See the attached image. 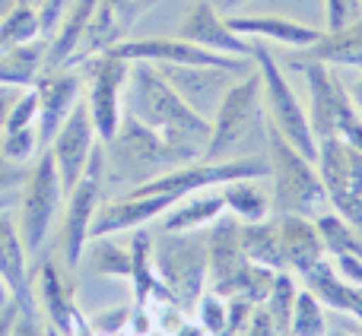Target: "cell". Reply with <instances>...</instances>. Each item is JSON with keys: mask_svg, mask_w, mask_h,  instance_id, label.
Listing matches in <instances>:
<instances>
[{"mask_svg": "<svg viewBox=\"0 0 362 336\" xmlns=\"http://www.w3.org/2000/svg\"><path fill=\"white\" fill-rule=\"evenodd\" d=\"M124 114L159 133L178 165L204 159L206 140H210V121L181 99L172 89V83L159 73L156 64H131V76L124 86Z\"/></svg>", "mask_w": 362, "mask_h": 336, "instance_id": "1", "label": "cell"}, {"mask_svg": "<svg viewBox=\"0 0 362 336\" xmlns=\"http://www.w3.org/2000/svg\"><path fill=\"white\" fill-rule=\"evenodd\" d=\"M267 165L270 181H274V193H270V212L274 216H308L318 219L327 212V193L321 184L318 165L308 156H302L274 124H267Z\"/></svg>", "mask_w": 362, "mask_h": 336, "instance_id": "2", "label": "cell"}, {"mask_svg": "<svg viewBox=\"0 0 362 336\" xmlns=\"http://www.w3.org/2000/svg\"><path fill=\"white\" fill-rule=\"evenodd\" d=\"M261 73L248 70L242 80L229 86L213 114L204 162L232 159V152H245V143L251 137H267V112L261 108Z\"/></svg>", "mask_w": 362, "mask_h": 336, "instance_id": "3", "label": "cell"}, {"mask_svg": "<svg viewBox=\"0 0 362 336\" xmlns=\"http://www.w3.org/2000/svg\"><path fill=\"white\" fill-rule=\"evenodd\" d=\"M296 67L302 70L308 86V124H312L315 140H327L337 137L344 143L362 150V114L359 108L353 105L350 92L340 86V80L334 76V70L321 61H299Z\"/></svg>", "mask_w": 362, "mask_h": 336, "instance_id": "4", "label": "cell"}, {"mask_svg": "<svg viewBox=\"0 0 362 336\" xmlns=\"http://www.w3.org/2000/svg\"><path fill=\"white\" fill-rule=\"evenodd\" d=\"M153 267L159 280L169 286L172 299L185 311L197 305V299L206 292V276H210V260H206V235L200 232H163L153 238Z\"/></svg>", "mask_w": 362, "mask_h": 336, "instance_id": "5", "label": "cell"}, {"mask_svg": "<svg viewBox=\"0 0 362 336\" xmlns=\"http://www.w3.org/2000/svg\"><path fill=\"white\" fill-rule=\"evenodd\" d=\"M251 57H255V70L261 73V99L264 108H267V118L302 156H308L315 162L318 159V140L312 133V124H308V112L299 102L293 83L286 80L283 67L276 64V57L264 48V42H251Z\"/></svg>", "mask_w": 362, "mask_h": 336, "instance_id": "6", "label": "cell"}, {"mask_svg": "<svg viewBox=\"0 0 362 336\" xmlns=\"http://www.w3.org/2000/svg\"><path fill=\"white\" fill-rule=\"evenodd\" d=\"M102 152H105V168H112V181L127 187V191L150 178H159L169 168H178L175 156L163 143V137L153 133L146 124H140L137 118H131V114L121 118L118 133L108 140Z\"/></svg>", "mask_w": 362, "mask_h": 336, "instance_id": "7", "label": "cell"}, {"mask_svg": "<svg viewBox=\"0 0 362 336\" xmlns=\"http://www.w3.org/2000/svg\"><path fill=\"white\" fill-rule=\"evenodd\" d=\"M315 165H318L331 210L362 232V150L337 137L318 140Z\"/></svg>", "mask_w": 362, "mask_h": 336, "instance_id": "8", "label": "cell"}, {"mask_svg": "<svg viewBox=\"0 0 362 336\" xmlns=\"http://www.w3.org/2000/svg\"><path fill=\"white\" fill-rule=\"evenodd\" d=\"M64 200V184L61 174H57V165L51 159V152L45 150L38 156V165L25 174L23 181V197H19V238H23L25 254H38V248L45 244L51 225L57 219V210H61Z\"/></svg>", "mask_w": 362, "mask_h": 336, "instance_id": "9", "label": "cell"}, {"mask_svg": "<svg viewBox=\"0 0 362 336\" xmlns=\"http://www.w3.org/2000/svg\"><path fill=\"white\" fill-rule=\"evenodd\" d=\"M102 178H105V152L95 146L86 172L67 191V210H64V225H61V251L67 267H80L83 254H86L89 241H93V219L102 200Z\"/></svg>", "mask_w": 362, "mask_h": 336, "instance_id": "10", "label": "cell"}, {"mask_svg": "<svg viewBox=\"0 0 362 336\" xmlns=\"http://www.w3.org/2000/svg\"><path fill=\"white\" fill-rule=\"evenodd\" d=\"M80 67L89 80L86 105L93 114V127L102 143H108L118 133L121 118H124V86L131 76V61L105 51V54H93L80 61Z\"/></svg>", "mask_w": 362, "mask_h": 336, "instance_id": "11", "label": "cell"}, {"mask_svg": "<svg viewBox=\"0 0 362 336\" xmlns=\"http://www.w3.org/2000/svg\"><path fill=\"white\" fill-rule=\"evenodd\" d=\"M112 54L124 57V61H146V64H181V67H223L232 70V73H248L255 70V61L251 57H229V54H213V51H204L197 44L185 42V38L172 35V38H124L112 48Z\"/></svg>", "mask_w": 362, "mask_h": 336, "instance_id": "12", "label": "cell"}, {"mask_svg": "<svg viewBox=\"0 0 362 336\" xmlns=\"http://www.w3.org/2000/svg\"><path fill=\"white\" fill-rule=\"evenodd\" d=\"M204 235H206V260H210L206 286H210V292L232 299L238 286V276L251 263L242 251V222L226 210L216 222L206 225Z\"/></svg>", "mask_w": 362, "mask_h": 336, "instance_id": "13", "label": "cell"}, {"mask_svg": "<svg viewBox=\"0 0 362 336\" xmlns=\"http://www.w3.org/2000/svg\"><path fill=\"white\" fill-rule=\"evenodd\" d=\"M99 146V133L93 127V114H89L86 102H76L74 112L67 114V121L61 124V131L54 133V140L48 143V152L57 165V174H61L64 193L80 181V174L86 172L89 156Z\"/></svg>", "mask_w": 362, "mask_h": 336, "instance_id": "14", "label": "cell"}, {"mask_svg": "<svg viewBox=\"0 0 362 336\" xmlns=\"http://www.w3.org/2000/svg\"><path fill=\"white\" fill-rule=\"evenodd\" d=\"M38 95V121H35V133H38V150L54 140V133L61 131V124L67 121V114L74 112V105L80 102V76L70 67L61 70H42L32 83Z\"/></svg>", "mask_w": 362, "mask_h": 336, "instance_id": "15", "label": "cell"}, {"mask_svg": "<svg viewBox=\"0 0 362 336\" xmlns=\"http://www.w3.org/2000/svg\"><path fill=\"white\" fill-rule=\"evenodd\" d=\"M175 35L204 51H213V54L251 57V42L229 29L226 16L219 13V6L213 0H194V6L181 16Z\"/></svg>", "mask_w": 362, "mask_h": 336, "instance_id": "16", "label": "cell"}, {"mask_svg": "<svg viewBox=\"0 0 362 336\" xmlns=\"http://www.w3.org/2000/svg\"><path fill=\"white\" fill-rule=\"evenodd\" d=\"M159 73L172 83V89L194 108L197 114H204L206 121H213L223 95L232 86V70L223 67H181V64H163Z\"/></svg>", "mask_w": 362, "mask_h": 336, "instance_id": "17", "label": "cell"}, {"mask_svg": "<svg viewBox=\"0 0 362 336\" xmlns=\"http://www.w3.org/2000/svg\"><path fill=\"white\" fill-rule=\"evenodd\" d=\"M178 193H146V197H134V193H124L118 200H108V203H99L93 219V238H108L118 235V232L127 229H140L150 219H156L159 212L172 210L178 203Z\"/></svg>", "mask_w": 362, "mask_h": 336, "instance_id": "18", "label": "cell"}, {"mask_svg": "<svg viewBox=\"0 0 362 336\" xmlns=\"http://www.w3.org/2000/svg\"><path fill=\"white\" fill-rule=\"evenodd\" d=\"M276 219V232H280V251H283V263L289 273L305 276L321 257H327L325 238L318 232V222L308 216H274Z\"/></svg>", "mask_w": 362, "mask_h": 336, "instance_id": "19", "label": "cell"}, {"mask_svg": "<svg viewBox=\"0 0 362 336\" xmlns=\"http://www.w3.org/2000/svg\"><path fill=\"white\" fill-rule=\"evenodd\" d=\"M229 29L242 38H257V42H280L289 48H312L321 38V32L315 25L296 23V19L283 16H226Z\"/></svg>", "mask_w": 362, "mask_h": 336, "instance_id": "20", "label": "cell"}, {"mask_svg": "<svg viewBox=\"0 0 362 336\" xmlns=\"http://www.w3.org/2000/svg\"><path fill=\"white\" fill-rule=\"evenodd\" d=\"M95 6H99V0H74V4H70V10L64 13V19L57 23L54 35H51L48 44H45L42 70H61V67H70V64H74L76 48H80L83 35H86Z\"/></svg>", "mask_w": 362, "mask_h": 336, "instance_id": "21", "label": "cell"}, {"mask_svg": "<svg viewBox=\"0 0 362 336\" xmlns=\"http://www.w3.org/2000/svg\"><path fill=\"white\" fill-rule=\"evenodd\" d=\"M305 289L321 301L325 308L331 311H344V314H353V318L362 320V289L346 282L344 276L337 273L331 257H321L305 276H302Z\"/></svg>", "mask_w": 362, "mask_h": 336, "instance_id": "22", "label": "cell"}, {"mask_svg": "<svg viewBox=\"0 0 362 336\" xmlns=\"http://www.w3.org/2000/svg\"><path fill=\"white\" fill-rule=\"evenodd\" d=\"M35 292H38V299H42V311L48 314V324L61 336H74L76 327H80V320H83V314L76 311L74 295H70L67 282H64V276L57 273L54 263H42Z\"/></svg>", "mask_w": 362, "mask_h": 336, "instance_id": "23", "label": "cell"}, {"mask_svg": "<svg viewBox=\"0 0 362 336\" xmlns=\"http://www.w3.org/2000/svg\"><path fill=\"white\" fill-rule=\"evenodd\" d=\"M131 286H134V305H163V301H175L163 280H159L156 267H153V235L144 229H137V235L131 238Z\"/></svg>", "mask_w": 362, "mask_h": 336, "instance_id": "24", "label": "cell"}, {"mask_svg": "<svg viewBox=\"0 0 362 336\" xmlns=\"http://www.w3.org/2000/svg\"><path fill=\"white\" fill-rule=\"evenodd\" d=\"M312 61H321L327 67H356L362 70V16L344 29H327L321 38L305 48Z\"/></svg>", "mask_w": 362, "mask_h": 336, "instance_id": "25", "label": "cell"}, {"mask_svg": "<svg viewBox=\"0 0 362 336\" xmlns=\"http://www.w3.org/2000/svg\"><path fill=\"white\" fill-rule=\"evenodd\" d=\"M226 212L223 193H210V197H181L172 210H165L163 232H200L213 225Z\"/></svg>", "mask_w": 362, "mask_h": 336, "instance_id": "26", "label": "cell"}, {"mask_svg": "<svg viewBox=\"0 0 362 336\" xmlns=\"http://www.w3.org/2000/svg\"><path fill=\"white\" fill-rule=\"evenodd\" d=\"M0 276L10 286V295H19L29 289L25 276V248L19 238V225L13 222L10 212L0 210Z\"/></svg>", "mask_w": 362, "mask_h": 336, "instance_id": "27", "label": "cell"}, {"mask_svg": "<svg viewBox=\"0 0 362 336\" xmlns=\"http://www.w3.org/2000/svg\"><path fill=\"white\" fill-rule=\"evenodd\" d=\"M45 44H48V38L0 51V86H19V89L32 86L35 76L42 73Z\"/></svg>", "mask_w": 362, "mask_h": 336, "instance_id": "28", "label": "cell"}, {"mask_svg": "<svg viewBox=\"0 0 362 336\" xmlns=\"http://www.w3.org/2000/svg\"><path fill=\"white\" fill-rule=\"evenodd\" d=\"M223 203L238 222H261L270 219V197L261 187V178H245V181H232L223 184Z\"/></svg>", "mask_w": 362, "mask_h": 336, "instance_id": "29", "label": "cell"}, {"mask_svg": "<svg viewBox=\"0 0 362 336\" xmlns=\"http://www.w3.org/2000/svg\"><path fill=\"white\" fill-rule=\"evenodd\" d=\"M242 251L251 263H261V267L270 270H286L274 216L261 219V222H242Z\"/></svg>", "mask_w": 362, "mask_h": 336, "instance_id": "30", "label": "cell"}, {"mask_svg": "<svg viewBox=\"0 0 362 336\" xmlns=\"http://www.w3.org/2000/svg\"><path fill=\"white\" fill-rule=\"evenodd\" d=\"M42 38V25H38V10L29 4H16L4 19H0V51L16 48V44H29Z\"/></svg>", "mask_w": 362, "mask_h": 336, "instance_id": "31", "label": "cell"}, {"mask_svg": "<svg viewBox=\"0 0 362 336\" xmlns=\"http://www.w3.org/2000/svg\"><path fill=\"white\" fill-rule=\"evenodd\" d=\"M286 336H327V314L325 305L308 292L305 286H299L293 305V320H289V333Z\"/></svg>", "mask_w": 362, "mask_h": 336, "instance_id": "32", "label": "cell"}, {"mask_svg": "<svg viewBox=\"0 0 362 336\" xmlns=\"http://www.w3.org/2000/svg\"><path fill=\"white\" fill-rule=\"evenodd\" d=\"M296 295H299V286H296L293 273H289V270H276L274 286H270V295L264 299V308L270 311V318H274V324H276V330H280V336L289 333V320H293Z\"/></svg>", "mask_w": 362, "mask_h": 336, "instance_id": "33", "label": "cell"}, {"mask_svg": "<svg viewBox=\"0 0 362 336\" xmlns=\"http://www.w3.org/2000/svg\"><path fill=\"white\" fill-rule=\"evenodd\" d=\"M13 305H16V318L10 324V333L6 336H48V327L38 318V301L35 292L25 289V292L13 295Z\"/></svg>", "mask_w": 362, "mask_h": 336, "instance_id": "34", "label": "cell"}, {"mask_svg": "<svg viewBox=\"0 0 362 336\" xmlns=\"http://www.w3.org/2000/svg\"><path fill=\"white\" fill-rule=\"evenodd\" d=\"M38 121V95L32 86H25L23 92L16 95V102L10 105L6 112L4 124H0V133H13V131H23V127H35Z\"/></svg>", "mask_w": 362, "mask_h": 336, "instance_id": "35", "label": "cell"}, {"mask_svg": "<svg viewBox=\"0 0 362 336\" xmlns=\"http://www.w3.org/2000/svg\"><path fill=\"white\" fill-rule=\"evenodd\" d=\"M93 267L105 276H131V251L118 248V244L99 238V244L93 248Z\"/></svg>", "mask_w": 362, "mask_h": 336, "instance_id": "36", "label": "cell"}, {"mask_svg": "<svg viewBox=\"0 0 362 336\" xmlns=\"http://www.w3.org/2000/svg\"><path fill=\"white\" fill-rule=\"evenodd\" d=\"M38 152V133L35 127H23L13 133H0V159L6 162H25Z\"/></svg>", "mask_w": 362, "mask_h": 336, "instance_id": "37", "label": "cell"}, {"mask_svg": "<svg viewBox=\"0 0 362 336\" xmlns=\"http://www.w3.org/2000/svg\"><path fill=\"white\" fill-rule=\"evenodd\" d=\"M194 308H197L200 327H204L210 336H216L226 327V299H223V295H216V292H210V289H206V292L197 299V305H194Z\"/></svg>", "mask_w": 362, "mask_h": 336, "instance_id": "38", "label": "cell"}, {"mask_svg": "<svg viewBox=\"0 0 362 336\" xmlns=\"http://www.w3.org/2000/svg\"><path fill=\"white\" fill-rule=\"evenodd\" d=\"M127 320H131V305H118V308L95 311L86 324L93 330V336H121L127 330Z\"/></svg>", "mask_w": 362, "mask_h": 336, "instance_id": "39", "label": "cell"}, {"mask_svg": "<svg viewBox=\"0 0 362 336\" xmlns=\"http://www.w3.org/2000/svg\"><path fill=\"white\" fill-rule=\"evenodd\" d=\"M108 4V10H112V16H115V23H118V29H121V35H131V29L140 23V16H144L146 10H150L156 0H105Z\"/></svg>", "mask_w": 362, "mask_h": 336, "instance_id": "40", "label": "cell"}, {"mask_svg": "<svg viewBox=\"0 0 362 336\" xmlns=\"http://www.w3.org/2000/svg\"><path fill=\"white\" fill-rule=\"evenodd\" d=\"M362 16V0H327V29H344Z\"/></svg>", "mask_w": 362, "mask_h": 336, "instance_id": "41", "label": "cell"}, {"mask_svg": "<svg viewBox=\"0 0 362 336\" xmlns=\"http://www.w3.org/2000/svg\"><path fill=\"white\" fill-rule=\"evenodd\" d=\"M70 4H74V0H42V4L35 6L38 10V25H42V38L54 35L57 23H61L64 13L70 10Z\"/></svg>", "mask_w": 362, "mask_h": 336, "instance_id": "42", "label": "cell"}, {"mask_svg": "<svg viewBox=\"0 0 362 336\" xmlns=\"http://www.w3.org/2000/svg\"><path fill=\"white\" fill-rule=\"evenodd\" d=\"M242 336H280V330H276V324H274V318H270V311L264 308V301H261V305H255V311H251L248 327H245Z\"/></svg>", "mask_w": 362, "mask_h": 336, "instance_id": "43", "label": "cell"}, {"mask_svg": "<svg viewBox=\"0 0 362 336\" xmlns=\"http://www.w3.org/2000/svg\"><path fill=\"white\" fill-rule=\"evenodd\" d=\"M331 260H334L337 273L344 276L346 282H353V286L362 289V260H359V257H353V254H337V257H331Z\"/></svg>", "mask_w": 362, "mask_h": 336, "instance_id": "44", "label": "cell"}, {"mask_svg": "<svg viewBox=\"0 0 362 336\" xmlns=\"http://www.w3.org/2000/svg\"><path fill=\"white\" fill-rule=\"evenodd\" d=\"M127 330L134 336H146L156 330V318L146 311V305H134L131 308V320H127Z\"/></svg>", "mask_w": 362, "mask_h": 336, "instance_id": "45", "label": "cell"}, {"mask_svg": "<svg viewBox=\"0 0 362 336\" xmlns=\"http://www.w3.org/2000/svg\"><path fill=\"white\" fill-rule=\"evenodd\" d=\"M25 181V172H19V168L6 165V159L0 162V193L10 191V187H19Z\"/></svg>", "mask_w": 362, "mask_h": 336, "instance_id": "46", "label": "cell"}, {"mask_svg": "<svg viewBox=\"0 0 362 336\" xmlns=\"http://www.w3.org/2000/svg\"><path fill=\"white\" fill-rule=\"evenodd\" d=\"M172 336H210V333H206L204 327H200V320H185V324H181Z\"/></svg>", "mask_w": 362, "mask_h": 336, "instance_id": "47", "label": "cell"}, {"mask_svg": "<svg viewBox=\"0 0 362 336\" xmlns=\"http://www.w3.org/2000/svg\"><path fill=\"white\" fill-rule=\"evenodd\" d=\"M13 318H16V305H13V301H10V305H6L4 311H0V336H6V333H10Z\"/></svg>", "mask_w": 362, "mask_h": 336, "instance_id": "48", "label": "cell"}, {"mask_svg": "<svg viewBox=\"0 0 362 336\" xmlns=\"http://www.w3.org/2000/svg\"><path fill=\"white\" fill-rule=\"evenodd\" d=\"M350 99H353V105H356L359 114H362V70H359V80L353 83V89H350Z\"/></svg>", "mask_w": 362, "mask_h": 336, "instance_id": "49", "label": "cell"}, {"mask_svg": "<svg viewBox=\"0 0 362 336\" xmlns=\"http://www.w3.org/2000/svg\"><path fill=\"white\" fill-rule=\"evenodd\" d=\"M13 301V295H10V286H6V280L4 276H0V311H4L6 305H10Z\"/></svg>", "mask_w": 362, "mask_h": 336, "instance_id": "50", "label": "cell"}, {"mask_svg": "<svg viewBox=\"0 0 362 336\" xmlns=\"http://www.w3.org/2000/svg\"><path fill=\"white\" fill-rule=\"evenodd\" d=\"M242 4H251V0H226V10H232V6H242Z\"/></svg>", "mask_w": 362, "mask_h": 336, "instance_id": "51", "label": "cell"}, {"mask_svg": "<svg viewBox=\"0 0 362 336\" xmlns=\"http://www.w3.org/2000/svg\"><path fill=\"white\" fill-rule=\"evenodd\" d=\"M16 4H29V6H38L42 0H16Z\"/></svg>", "mask_w": 362, "mask_h": 336, "instance_id": "52", "label": "cell"}, {"mask_svg": "<svg viewBox=\"0 0 362 336\" xmlns=\"http://www.w3.org/2000/svg\"><path fill=\"white\" fill-rule=\"evenodd\" d=\"M48 336H61V333H57V330H54V327H51V324H48Z\"/></svg>", "mask_w": 362, "mask_h": 336, "instance_id": "53", "label": "cell"}, {"mask_svg": "<svg viewBox=\"0 0 362 336\" xmlns=\"http://www.w3.org/2000/svg\"><path fill=\"white\" fill-rule=\"evenodd\" d=\"M146 336H165L163 330H153V333H146Z\"/></svg>", "mask_w": 362, "mask_h": 336, "instance_id": "54", "label": "cell"}, {"mask_svg": "<svg viewBox=\"0 0 362 336\" xmlns=\"http://www.w3.org/2000/svg\"><path fill=\"white\" fill-rule=\"evenodd\" d=\"M331 336H353V333H344V330H340V333H331Z\"/></svg>", "mask_w": 362, "mask_h": 336, "instance_id": "55", "label": "cell"}, {"mask_svg": "<svg viewBox=\"0 0 362 336\" xmlns=\"http://www.w3.org/2000/svg\"><path fill=\"white\" fill-rule=\"evenodd\" d=\"M213 4H216V6H223V4H226V0H213Z\"/></svg>", "mask_w": 362, "mask_h": 336, "instance_id": "56", "label": "cell"}]
</instances>
